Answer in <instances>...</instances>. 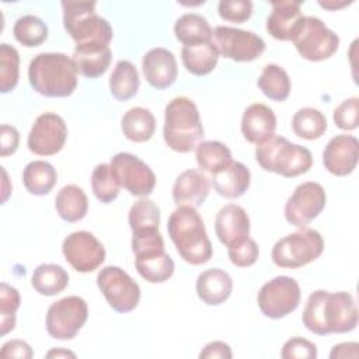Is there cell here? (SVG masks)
Wrapping results in <instances>:
<instances>
[{
  "label": "cell",
  "instance_id": "7bdbcfd3",
  "mask_svg": "<svg viewBox=\"0 0 359 359\" xmlns=\"http://www.w3.org/2000/svg\"><path fill=\"white\" fill-rule=\"evenodd\" d=\"M219 15L224 21L241 24L252 14V3L250 0H222L217 6Z\"/></svg>",
  "mask_w": 359,
  "mask_h": 359
},
{
  "label": "cell",
  "instance_id": "7c38bea8",
  "mask_svg": "<svg viewBox=\"0 0 359 359\" xmlns=\"http://www.w3.org/2000/svg\"><path fill=\"white\" fill-rule=\"evenodd\" d=\"M109 167L121 188H125L129 194L143 198L153 192L156 187V175L137 156L126 151L116 153L111 158Z\"/></svg>",
  "mask_w": 359,
  "mask_h": 359
},
{
  "label": "cell",
  "instance_id": "4dcf8cb0",
  "mask_svg": "<svg viewBox=\"0 0 359 359\" xmlns=\"http://www.w3.org/2000/svg\"><path fill=\"white\" fill-rule=\"evenodd\" d=\"M175 38L184 45H195L209 42L213 38V29L208 20L195 13L181 15L174 25Z\"/></svg>",
  "mask_w": 359,
  "mask_h": 359
},
{
  "label": "cell",
  "instance_id": "8d00e7d4",
  "mask_svg": "<svg viewBox=\"0 0 359 359\" xmlns=\"http://www.w3.org/2000/svg\"><path fill=\"white\" fill-rule=\"evenodd\" d=\"M14 38L27 48H35L48 38V25L36 15H22L13 27Z\"/></svg>",
  "mask_w": 359,
  "mask_h": 359
},
{
  "label": "cell",
  "instance_id": "5b68a950",
  "mask_svg": "<svg viewBox=\"0 0 359 359\" xmlns=\"http://www.w3.org/2000/svg\"><path fill=\"white\" fill-rule=\"evenodd\" d=\"M95 1H62L63 25L76 45L112 41L111 24L95 11Z\"/></svg>",
  "mask_w": 359,
  "mask_h": 359
},
{
  "label": "cell",
  "instance_id": "9a60e30c",
  "mask_svg": "<svg viewBox=\"0 0 359 359\" xmlns=\"http://www.w3.org/2000/svg\"><path fill=\"white\" fill-rule=\"evenodd\" d=\"M67 139V126L63 118L53 112L39 115L27 139L28 149L38 156H53L59 153Z\"/></svg>",
  "mask_w": 359,
  "mask_h": 359
},
{
  "label": "cell",
  "instance_id": "83f0119b",
  "mask_svg": "<svg viewBox=\"0 0 359 359\" xmlns=\"http://www.w3.org/2000/svg\"><path fill=\"white\" fill-rule=\"evenodd\" d=\"M55 208L60 219L69 223L81 220L88 210V199L84 191L74 185H65L56 195Z\"/></svg>",
  "mask_w": 359,
  "mask_h": 359
},
{
  "label": "cell",
  "instance_id": "836d02e7",
  "mask_svg": "<svg viewBox=\"0 0 359 359\" xmlns=\"http://www.w3.org/2000/svg\"><path fill=\"white\" fill-rule=\"evenodd\" d=\"M264 95L273 101H285L290 94V79L283 67L275 63L264 66L257 81Z\"/></svg>",
  "mask_w": 359,
  "mask_h": 359
},
{
  "label": "cell",
  "instance_id": "30bf717a",
  "mask_svg": "<svg viewBox=\"0 0 359 359\" xmlns=\"http://www.w3.org/2000/svg\"><path fill=\"white\" fill-rule=\"evenodd\" d=\"M97 285L112 310L129 313L140 300L139 285L119 266H105L97 275Z\"/></svg>",
  "mask_w": 359,
  "mask_h": 359
},
{
  "label": "cell",
  "instance_id": "e0dca14e",
  "mask_svg": "<svg viewBox=\"0 0 359 359\" xmlns=\"http://www.w3.org/2000/svg\"><path fill=\"white\" fill-rule=\"evenodd\" d=\"M215 231L227 248L237 247L250 238V217L244 208L236 203L224 205L216 215Z\"/></svg>",
  "mask_w": 359,
  "mask_h": 359
},
{
  "label": "cell",
  "instance_id": "5bb4252c",
  "mask_svg": "<svg viewBox=\"0 0 359 359\" xmlns=\"http://www.w3.org/2000/svg\"><path fill=\"white\" fill-rule=\"evenodd\" d=\"M66 261L77 272H93L105 259V248L101 241L90 231L80 230L70 233L62 244Z\"/></svg>",
  "mask_w": 359,
  "mask_h": 359
},
{
  "label": "cell",
  "instance_id": "816d5d0a",
  "mask_svg": "<svg viewBox=\"0 0 359 359\" xmlns=\"http://www.w3.org/2000/svg\"><path fill=\"white\" fill-rule=\"evenodd\" d=\"M62 356H65V358H67V356L76 358V355L73 352L66 351V349H52V351H49L46 353V358H62Z\"/></svg>",
  "mask_w": 359,
  "mask_h": 359
},
{
  "label": "cell",
  "instance_id": "6da1fadb",
  "mask_svg": "<svg viewBox=\"0 0 359 359\" xmlns=\"http://www.w3.org/2000/svg\"><path fill=\"white\" fill-rule=\"evenodd\" d=\"M167 230L177 252L185 262L202 265L212 258V243L196 208L178 206L168 217Z\"/></svg>",
  "mask_w": 359,
  "mask_h": 359
},
{
  "label": "cell",
  "instance_id": "603a6c76",
  "mask_svg": "<svg viewBox=\"0 0 359 359\" xmlns=\"http://www.w3.org/2000/svg\"><path fill=\"white\" fill-rule=\"evenodd\" d=\"M302 1H272V11L266 20V31L279 41H292L302 20Z\"/></svg>",
  "mask_w": 359,
  "mask_h": 359
},
{
  "label": "cell",
  "instance_id": "ba28073f",
  "mask_svg": "<svg viewBox=\"0 0 359 359\" xmlns=\"http://www.w3.org/2000/svg\"><path fill=\"white\" fill-rule=\"evenodd\" d=\"M300 286L296 279L280 275L266 283L258 292L257 302L261 313L265 317L278 320L286 317L299 307Z\"/></svg>",
  "mask_w": 359,
  "mask_h": 359
},
{
  "label": "cell",
  "instance_id": "7402d4cb",
  "mask_svg": "<svg viewBox=\"0 0 359 359\" xmlns=\"http://www.w3.org/2000/svg\"><path fill=\"white\" fill-rule=\"evenodd\" d=\"M72 59L80 74L88 79H97L108 70L112 59V52L108 43L90 42L76 45Z\"/></svg>",
  "mask_w": 359,
  "mask_h": 359
},
{
  "label": "cell",
  "instance_id": "f907efd6",
  "mask_svg": "<svg viewBox=\"0 0 359 359\" xmlns=\"http://www.w3.org/2000/svg\"><path fill=\"white\" fill-rule=\"evenodd\" d=\"M359 345L358 342H342L335 345L331 352H330V358L331 359H337V358H358L359 356V351H358Z\"/></svg>",
  "mask_w": 359,
  "mask_h": 359
},
{
  "label": "cell",
  "instance_id": "b9f144b4",
  "mask_svg": "<svg viewBox=\"0 0 359 359\" xmlns=\"http://www.w3.org/2000/svg\"><path fill=\"white\" fill-rule=\"evenodd\" d=\"M21 304L20 293L14 286L0 285V334L6 335L15 327V313Z\"/></svg>",
  "mask_w": 359,
  "mask_h": 359
},
{
  "label": "cell",
  "instance_id": "681fc988",
  "mask_svg": "<svg viewBox=\"0 0 359 359\" xmlns=\"http://www.w3.org/2000/svg\"><path fill=\"white\" fill-rule=\"evenodd\" d=\"M233 356L229 344L223 341L209 342L199 353L201 359H230Z\"/></svg>",
  "mask_w": 359,
  "mask_h": 359
},
{
  "label": "cell",
  "instance_id": "8fae6325",
  "mask_svg": "<svg viewBox=\"0 0 359 359\" xmlns=\"http://www.w3.org/2000/svg\"><path fill=\"white\" fill-rule=\"evenodd\" d=\"M213 43L219 55L234 62H252L265 50V42L251 31L219 25L213 29Z\"/></svg>",
  "mask_w": 359,
  "mask_h": 359
},
{
  "label": "cell",
  "instance_id": "4fadbf2b",
  "mask_svg": "<svg viewBox=\"0 0 359 359\" xmlns=\"http://www.w3.org/2000/svg\"><path fill=\"white\" fill-rule=\"evenodd\" d=\"M327 195L321 184L307 181L297 185L285 205V219L294 227H306L325 208Z\"/></svg>",
  "mask_w": 359,
  "mask_h": 359
},
{
  "label": "cell",
  "instance_id": "ee69618b",
  "mask_svg": "<svg viewBox=\"0 0 359 359\" xmlns=\"http://www.w3.org/2000/svg\"><path fill=\"white\" fill-rule=\"evenodd\" d=\"M358 111H359V98L351 97L344 100L332 114L335 126L342 130H353L358 128Z\"/></svg>",
  "mask_w": 359,
  "mask_h": 359
},
{
  "label": "cell",
  "instance_id": "1f68e13d",
  "mask_svg": "<svg viewBox=\"0 0 359 359\" xmlns=\"http://www.w3.org/2000/svg\"><path fill=\"white\" fill-rule=\"evenodd\" d=\"M31 285L42 296H55L67 287L69 275L60 265L41 264L32 273Z\"/></svg>",
  "mask_w": 359,
  "mask_h": 359
},
{
  "label": "cell",
  "instance_id": "c3c4849f",
  "mask_svg": "<svg viewBox=\"0 0 359 359\" xmlns=\"http://www.w3.org/2000/svg\"><path fill=\"white\" fill-rule=\"evenodd\" d=\"M3 358H20V359H29L34 356L31 346L22 339H11L7 341L0 351Z\"/></svg>",
  "mask_w": 359,
  "mask_h": 359
},
{
  "label": "cell",
  "instance_id": "d6a6232c",
  "mask_svg": "<svg viewBox=\"0 0 359 359\" xmlns=\"http://www.w3.org/2000/svg\"><path fill=\"white\" fill-rule=\"evenodd\" d=\"M195 157L199 168L212 175L224 170L233 161L230 149L217 140L201 142L195 149Z\"/></svg>",
  "mask_w": 359,
  "mask_h": 359
},
{
  "label": "cell",
  "instance_id": "f6af8a7d",
  "mask_svg": "<svg viewBox=\"0 0 359 359\" xmlns=\"http://www.w3.org/2000/svg\"><path fill=\"white\" fill-rule=\"evenodd\" d=\"M283 359H314L317 358V346L302 337H293L287 339L280 351Z\"/></svg>",
  "mask_w": 359,
  "mask_h": 359
},
{
  "label": "cell",
  "instance_id": "4316f807",
  "mask_svg": "<svg viewBox=\"0 0 359 359\" xmlns=\"http://www.w3.org/2000/svg\"><path fill=\"white\" fill-rule=\"evenodd\" d=\"M121 128L128 140L142 143L153 137L156 130V119L147 108L133 107L123 114Z\"/></svg>",
  "mask_w": 359,
  "mask_h": 359
},
{
  "label": "cell",
  "instance_id": "f546056e",
  "mask_svg": "<svg viewBox=\"0 0 359 359\" xmlns=\"http://www.w3.org/2000/svg\"><path fill=\"white\" fill-rule=\"evenodd\" d=\"M140 86V79L137 69L129 60L116 62L111 77H109V91L118 101H128L137 94Z\"/></svg>",
  "mask_w": 359,
  "mask_h": 359
},
{
  "label": "cell",
  "instance_id": "74e56055",
  "mask_svg": "<svg viewBox=\"0 0 359 359\" xmlns=\"http://www.w3.org/2000/svg\"><path fill=\"white\" fill-rule=\"evenodd\" d=\"M135 265L139 275L150 283H163L168 280L175 271V264L167 252L151 258L135 259Z\"/></svg>",
  "mask_w": 359,
  "mask_h": 359
},
{
  "label": "cell",
  "instance_id": "f5cc1de1",
  "mask_svg": "<svg viewBox=\"0 0 359 359\" xmlns=\"http://www.w3.org/2000/svg\"><path fill=\"white\" fill-rule=\"evenodd\" d=\"M346 4H348V3H341V4L337 3V4H335V3H321V1H320V6H321V7H325V8H335V7L339 8V7H344V6H346Z\"/></svg>",
  "mask_w": 359,
  "mask_h": 359
},
{
  "label": "cell",
  "instance_id": "8992f818",
  "mask_svg": "<svg viewBox=\"0 0 359 359\" xmlns=\"http://www.w3.org/2000/svg\"><path fill=\"white\" fill-rule=\"evenodd\" d=\"M323 251L324 240L321 234L314 229L303 227L278 240L271 257L276 266L297 269L316 261Z\"/></svg>",
  "mask_w": 359,
  "mask_h": 359
},
{
  "label": "cell",
  "instance_id": "ffe728a7",
  "mask_svg": "<svg viewBox=\"0 0 359 359\" xmlns=\"http://www.w3.org/2000/svg\"><path fill=\"white\" fill-rule=\"evenodd\" d=\"M210 191V180L199 170L182 171L172 185V201L177 206H201Z\"/></svg>",
  "mask_w": 359,
  "mask_h": 359
},
{
  "label": "cell",
  "instance_id": "484cf974",
  "mask_svg": "<svg viewBox=\"0 0 359 359\" xmlns=\"http://www.w3.org/2000/svg\"><path fill=\"white\" fill-rule=\"evenodd\" d=\"M219 56V50L213 41L184 45L181 50L184 67L195 76H205L210 73L216 67Z\"/></svg>",
  "mask_w": 359,
  "mask_h": 359
},
{
  "label": "cell",
  "instance_id": "d4e9b609",
  "mask_svg": "<svg viewBox=\"0 0 359 359\" xmlns=\"http://www.w3.org/2000/svg\"><path fill=\"white\" fill-rule=\"evenodd\" d=\"M215 191L229 199L240 198L245 194L251 182V172L240 161H231L224 170L212 177Z\"/></svg>",
  "mask_w": 359,
  "mask_h": 359
},
{
  "label": "cell",
  "instance_id": "44dd1931",
  "mask_svg": "<svg viewBox=\"0 0 359 359\" xmlns=\"http://www.w3.org/2000/svg\"><path fill=\"white\" fill-rule=\"evenodd\" d=\"M276 116L265 104H251L241 118V133L254 144H261L275 135Z\"/></svg>",
  "mask_w": 359,
  "mask_h": 359
},
{
  "label": "cell",
  "instance_id": "7dc6e473",
  "mask_svg": "<svg viewBox=\"0 0 359 359\" xmlns=\"http://www.w3.org/2000/svg\"><path fill=\"white\" fill-rule=\"evenodd\" d=\"M0 139H1V144H0L1 157L15 153V150L18 149V144H20V133L14 126L1 125Z\"/></svg>",
  "mask_w": 359,
  "mask_h": 359
},
{
  "label": "cell",
  "instance_id": "ac0fdd59",
  "mask_svg": "<svg viewBox=\"0 0 359 359\" xmlns=\"http://www.w3.org/2000/svg\"><path fill=\"white\" fill-rule=\"evenodd\" d=\"M142 69L147 83L157 90L168 88L175 83L178 76L175 56L165 48H153L146 52L142 60Z\"/></svg>",
  "mask_w": 359,
  "mask_h": 359
},
{
  "label": "cell",
  "instance_id": "277c9868",
  "mask_svg": "<svg viewBox=\"0 0 359 359\" xmlns=\"http://www.w3.org/2000/svg\"><path fill=\"white\" fill-rule=\"evenodd\" d=\"M255 160L265 171L293 178L307 172L313 165L311 151L286 137L273 135L266 142L257 144Z\"/></svg>",
  "mask_w": 359,
  "mask_h": 359
},
{
  "label": "cell",
  "instance_id": "3957f363",
  "mask_svg": "<svg viewBox=\"0 0 359 359\" xmlns=\"http://www.w3.org/2000/svg\"><path fill=\"white\" fill-rule=\"evenodd\" d=\"M163 136L165 144L178 153H189L203 139V126L195 102L175 97L165 105Z\"/></svg>",
  "mask_w": 359,
  "mask_h": 359
},
{
  "label": "cell",
  "instance_id": "60d3db41",
  "mask_svg": "<svg viewBox=\"0 0 359 359\" xmlns=\"http://www.w3.org/2000/svg\"><path fill=\"white\" fill-rule=\"evenodd\" d=\"M20 76V55L10 43L0 45V91L3 94L15 88Z\"/></svg>",
  "mask_w": 359,
  "mask_h": 359
},
{
  "label": "cell",
  "instance_id": "cb8c5ba5",
  "mask_svg": "<svg viewBox=\"0 0 359 359\" xmlns=\"http://www.w3.org/2000/svg\"><path fill=\"white\" fill-rule=\"evenodd\" d=\"M196 294L208 306H219L224 303L233 290L230 275L220 268H210L199 273L196 278Z\"/></svg>",
  "mask_w": 359,
  "mask_h": 359
},
{
  "label": "cell",
  "instance_id": "d590c367",
  "mask_svg": "<svg viewBox=\"0 0 359 359\" xmlns=\"http://www.w3.org/2000/svg\"><path fill=\"white\" fill-rule=\"evenodd\" d=\"M328 292L318 289L314 290L307 302L306 307L302 314L303 325L313 334L317 335H327L328 330L325 325V300H327Z\"/></svg>",
  "mask_w": 359,
  "mask_h": 359
},
{
  "label": "cell",
  "instance_id": "7a4b0ae2",
  "mask_svg": "<svg viewBox=\"0 0 359 359\" xmlns=\"http://www.w3.org/2000/svg\"><path fill=\"white\" fill-rule=\"evenodd\" d=\"M28 80L41 95L69 97L77 87V67L65 53H39L29 62Z\"/></svg>",
  "mask_w": 359,
  "mask_h": 359
},
{
  "label": "cell",
  "instance_id": "52a82bcc",
  "mask_svg": "<svg viewBox=\"0 0 359 359\" xmlns=\"http://www.w3.org/2000/svg\"><path fill=\"white\" fill-rule=\"evenodd\" d=\"M292 42L303 59L320 62L331 57L337 52L339 46V36L320 18L303 15L294 31Z\"/></svg>",
  "mask_w": 359,
  "mask_h": 359
},
{
  "label": "cell",
  "instance_id": "d6986e66",
  "mask_svg": "<svg viewBox=\"0 0 359 359\" xmlns=\"http://www.w3.org/2000/svg\"><path fill=\"white\" fill-rule=\"evenodd\" d=\"M325 325L328 334H344L356 328L358 309L351 293L328 292L325 300Z\"/></svg>",
  "mask_w": 359,
  "mask_h": 359
},
{
  "label": "cell",
  "instance_id": "e575fe53",
  "mask_svg": "<svg viewBox=\"0 0 359 359\" xmlns=\"http://www.w3.org/2000/svg\"><path fill=\"white\" fill-rule=\"evenodd\" d=\"M292 129L294 135L306 140L320 139L327 130V118L324 114L311 107L300 108L292 118Z\"/></svg>",
  "mask_w": 359,
  "mask_h": 359
},
{
  "label": "cell",
  "instance_id": "bcb514c9",
  "mask_svg": "<svg viewBox=\"0 0 359 359\" xmlns=\"http://www.w3.org/2000/svg\"><path fill=\"white\" fill-rule=\"evenodd\" d=\"M227 254L233 265L238 268H247L255 264V261L258 259L259 248L255 240L247 238L243 244L233 248H227Z\"/></svg>",
  "mask_w": 359,
  "mask_h": 359
},
{
  "label": "cell",
  "instance_id": "ab89813d",
  "mask_svg": "<svg viewBox=\"0 0 359 359\" xmlns=\"http://www.w3.org/2000/svg\"><path fill=\"white\" fill-rule=\"evenodd\" d=\"M91 188L95 198L102 203H111L119 195L121 185L116 181L109 164H98L91 174Z\"/></svg>",
  "mask_w": 359,
  "mask_h": 359
},
{
  "label": "cell",
  "instance_id": "9c48e42d",
  "mask_svg": "<svg viewBox=\"0 0 359 359\" xmlns=\"http://www.w3.org/2000/svg\"><path fill=\"white\" fill-rule=\"evenodd\" d=\"M88 317L84 299L67 296L52 303L46 313V331L55 339H73L83 328Z\"/></svg>",
  "mask_w": 359,
  "mask_h": 359
},
{
  "label": "cell",
  "instance_id": "2e32d148",
  "mask_svg": "<svg viewBox=\"0 0 359 359\" xmlns=\"http://www.w3.org/2000/svg\"><path fill=\"white\" fill-rule=\"evenodd\" d=\"M359 158V142L352 135H337L323 151L324 167L337 177L353 172Z\"/></svg>",
  "mask_w": 359,
  "mask_h": 359
},
{
  "label": "cell",
  "instance_id": "f35d334b",
  "mask_svg": "<svg viewBox=\"0 0 359 359\" xmlns=\"http://www.w3.org/2000/svg\"><path fill=\"white\" fill-rule=\"evenodd\" d=\"M128 222L132 233L149 229H158L160 209L151 199L143 196L130 206Z\"/></svg>",
  "mask_w": 359,
  "mask_h": 359
},
{
  "label": "cell",
  "instance_id": "f1b7e54d",
  "mask_svg": "<svg viewBox=\"0 0 359 359\" xmlns=\"http://www.w3.org/2000/svg\"><path fill=\"white\" fill-rule=\"evenodd\" d=\"M56 181V170L50 163L43 160H34L28 163L22 171V182L25 189L36 196L49 194Z\"/></svg>",
  "mask_w": 359,
  "mask_h": 359
}]
</instances>
